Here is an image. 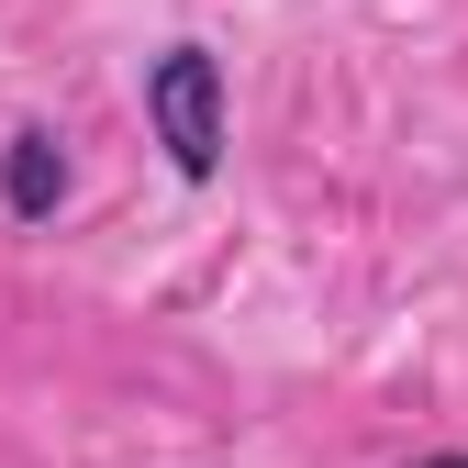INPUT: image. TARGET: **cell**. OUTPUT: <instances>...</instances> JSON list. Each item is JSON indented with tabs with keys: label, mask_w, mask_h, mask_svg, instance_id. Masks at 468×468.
<instances>
[{
	"label": "cell",
	"mask_w": 468,
	"mask_h": 468,
	"mask_svg": "<svg viewBox=\"0 0 468 468\" xmlns=\"http://www.w3.org/2000/svg\"><path fill=\"white\" fill-rule=\"evenodd\" d=\"M223 123H234L223 56L212 45H167L145 68V134L167 145V167H179V179H212V167H223Z\"/></svg>",
	"instance_id": "obj_1"
},
{
	"label": "cell",
	"mask_w": 468,
	"mask_h": 468,
	"mask_svg": "<svg viewBox=\"0 0 468 468\" xmlns=\"http://www.w3.org/2000/svg\"><path fill=\"white\" fill-rule=\"evenodd\" d=\"M68 179H79V167H68V134H56V123H23L12 145H0V212H12V223H56Z\"/></svg>",
	"instance_id": "obj_2"
},
{
	"label": "cell",
	"mask_w": 468,
	"mask_h": 468,
	"mask_svg": "<svg viewBox=\"0 0 468 468\" xmlns=\"http://www.w3.org/2000/svg\"><path fill=\"white\" fill-rule=\"evenodd\" d=\"M413 468H468V457H413Z\"/></svg>",
	"instance_id": "obj_3"
}]
</instances>
